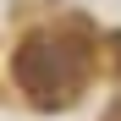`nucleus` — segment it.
I'll use <instances>...</instances> for the list:
<instances>
[{
  "instance_id": "nucleus-1",
  "label": "nucleus",
  "mask_w": 121,
  "mask_h": 121,
  "mask_svg": "<svg viewBox=\"0 0 121 121\" xmlns=\"http://www.w3.org/2000/svg\"><path fill=\"white\" fill-rule=\"evenodd\" d=\"M83 77H88V50L66 33H28L17 44V83L39 110L77 99Z\"/></svg>"
}]
</instances>
